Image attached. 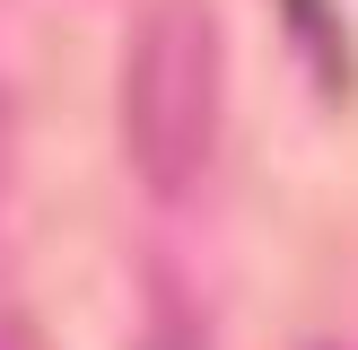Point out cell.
I'll use <instances>...</instances> for the list:
<instances>
[{
	"label": "cell",
	"mask_w": 358,
	"mask_h": 350,
	"mask_svg": "<svg viewBox=\"0 0 358 350\" xmlns=\"http://www.w3.org/2000/svg\"><path fill=\"white\" fill-rule=\"evenodd\" d=\"M219 140V27L201 0H149L122 62V149L131 175L184 202Z\"/></svg>",
	"instance_id": "obj_1"
},
{
	"label": "cell",
	"mask_w": 358,
	"mask_h": 350,
	"mask_svg": "<svg viewBox=\"0 0 358 350\" xmlns=\"http://www.w3.org/2000/svg\"><path fill=\"white\" fill-rule=\"evenodd\" d=\"M289 18L306 27L315 62H324V88H341V27H332V9H324V0H289Z\"/></svg>",
	"instance_id": "obj_2"
},
{
	"label": "cell",
	"mask_w": 358,
	"mask_h": 350,
	"mask_svg": "<svg viewBox=\"0 0 358 350\" xmlns=\"http://www.w3.org/2000/svg\"><path fill=\"white\" fill-rule=\"evenodd\" d=\"M140 350H201V332H192L184 298H166V307H157V324H149V342H140Z\"/></svg>",
	"instance_id": "obj_3"
}]
</instances>
